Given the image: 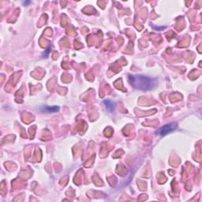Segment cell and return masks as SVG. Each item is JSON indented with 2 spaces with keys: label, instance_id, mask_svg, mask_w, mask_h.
<instances>
[{
  "label": "cell",
  "instance_id": "1",
  "mask_svg": "<svg viewBox=\"0 0 202 202\" xmlns=\"http://www.w3.org/2000/svg\"><path fill=\"white\" fill-rule=\"evenodd\" d=\"M130 85L136 89L141 91H148L154 89L157 86L158 80L156 78L143 76V75H128Z\"/></svg>",
  "mask_w": 202,
  "mask_h": 202
},
{
  "label": "cell",
  "instance_id": "2",
  "mask_svg": "<svg viewBox=\"0 0 202 202\" xmlns=\"http://www.w3.org/2000/svg\"><path fill=\"white\" fill-rule=\"evenodd\" d=\"M178 127V124L175 122H171V123L166 124V125L161 126L160 128L156 130L155 133L159 136H164V135L168 134L169 133H171L173 131L175 130Z\"/></svg>",
  "mask_w": 202,
  "mask_h": 202
},
{
  "label": "cell",
  "instance_id": "3",
  "mask_svg": "<svg viewBox=\"0 0 202 202\" xmlns=\"http://www.w3.org/2000/svg\"><path fill=\"white\" fill-rule=\"evenodd\" d=\"M59 107L58 106H43L39 108V110L43 113H47V114H51V113H55L58 111Z\"/></svg>",
  "mask_w": 202,
  "mask_h": 202
},
{
  "label": "cell",
  "instance_id": "4",
  "mask_svg": "<svg viewBox=\"0 0 202 202\" xmlns=\"http://www.w3.org/2000/svg\"><path fill=\"white\" fill-rule=\"evenodd\" d=\"M103 104L105 105V107L107 108V110L110 112H113L115 108V103L110 99H105L103 100Z\"/></svg>",
  "mask_w": 202,
  "mask_h": 202
},
{
  "label": "cell",
  "instance_id": "5",
  "mask_svg": "<svg viewBox=\"0 0 202 202\" xmlns=\"http://www.w3.org/2000/svg\"><path fill=\"white\" fill-rule=\"evenodd\" d=\"M50 48H48V49H47V51H46V54H43V56H47V54H48V53L50 52Z\"/></svg>",
  "mask_w": 202,
  "mask_h": 202
},
{
  "label": "cell",
  "instance_id": "6",
  "mask_svg": "<svg viewBox=\"0 0 202 202\" xmlns=\"http://www.w3.org/2000/svg\"><path fill=\"white\" fill-rule=\"evenodd\" d=\"M30 2H23V4H24V5H27V4H29Z\"/></svg>",
  "mask_w": 202,
  "mask_h": 202
}]
</instances>
